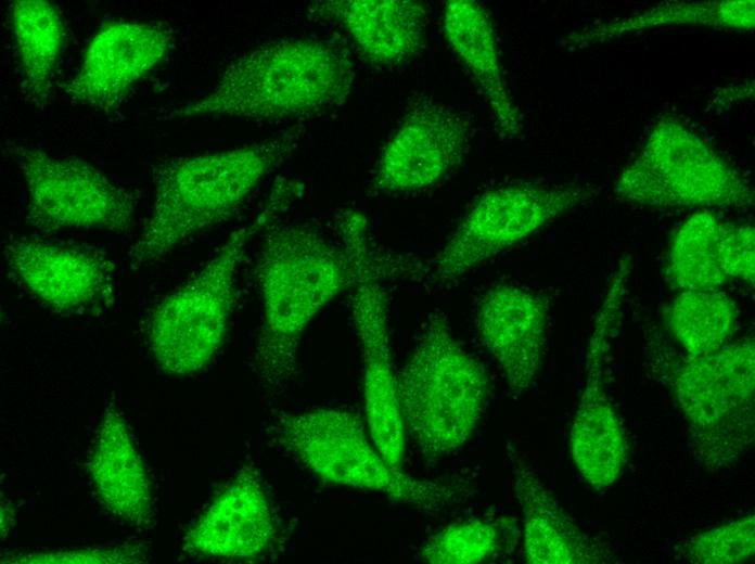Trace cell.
Listing matches in <instances>:
<instances>
[{
    "mask_svg": "<svg viewBox=\"0 0 755 564\" xmlns=\"http://www.w3.org/2000/svg\"><path fill=\"white\" fill-rule=\"evenodd\" d=\"M255 277L261 323L254 370L267 396L282 393L298 368L303 334L317 315L349 290L356 266L348 248L305 223H274L265 230Z\"/></svg>",
    "mask_w": 755,
    "mask_h": 564,
    "instance_id": "cell-1",
    "label": "cell"
},
{
    "mask_svg": "<svg viewBox=\"0 0 755 564\" xmlns=\"http://www.w3.org/2000/svg\"><path fill=\"white\" fill-rule=\"evenodd\" d=\"M303 124L260 142L176 156L153 174V202L129 262L138 269L227 221L295 151Z\"/></svg>",
    "mask_w": 755,
    "mask_h": 564,
    "instance_id": "cell-2",
    "label": "cell"
},
{
    "mask_svg": "<svg viewBox=\"0 0 755 564\" xmlns=\"http://www.w3.org/2000/svg\"><path fill=\"white\" fill-rule=\"evenodd\" d=\"M355 79L347 53L327 40L280 39L251 49L221 72L201 97L167 119L203 117L285 121L342 106Z\"/></svg>",
    "mask_w": 755,
    "mask_h": 564,
    "instance_id": "cell-3",
    "label": "cell"
},
{
    "mask_svg": "<svg viewBox=\"0 0 755 564\" xmlns=\"http://www.w3.org/2000/svg\"><path fill=\"white\" fill-rule=\"evenodd\" d=\"M304 188L295 179H278L251 222L235 229L193 275L157 303L148 342L163 371L190 375L213 360L228 332L247 245L297 202Z\"/></svg>",
    "mask_w": 755,
    "mask_h": 564,
    "instance_id": "cell-4",
    "label": "cell"
},
{
    "mask_svg": "<svg viewBox=\"0 0 755 564\" xmlns=\"http://www.w3.org/2000/svg\"><path fill=\"white\" fill-rule=\"evenodd\" d=\"M396 385L406 435L428 459L447 457L468 444L489 395L485 368L460 344L440 313L430 317L396 374Z\"/></svg>",
    "mask_w": 755,
    "mask_h": 564,
    "instance_id": "cell-5",
    "label": "cell"
},
{
    "mask_svg": "<svg viewBox=\"0 0 755 564\" xmlns=\"http://www.w3.org/2000/svg\"><path fill=\"white\" fill-rule=\"evenodd\" d=\"M281 446L320 479L384 493L396 501L437 513L471 497L468 486L411 477L394 470L374 446L361 419L340 408H317L282 415Z\"/></svg>",
    "mask_w": 755,
    "mask_h": 564,
    "instance_id": "cell-6",
    "label": "cell"
},
{
    "mask_svg": "<svg viewBox=\"0 0 755 564\" xmlns=\"http://www.w3.org/2000/svg\"><path fill=\"white\" fill-rule=\"evenodd\" d=\"M335 223L340 241L356 266L349 289L350 311L361 350L368 432L386 462L402 472L406 432L391 358L387 300L381 282L388 277L412 274L413 261L378 248L368 220L359 210L342 213Z\"/></svg>",
    "mask_w": 755,
    "mask_h": 564,
    "instance_id": "cell-7",
    "label": "cell"
},
{
    "mask_svg": "<svg viewBox=\"0 0 755 564\" xmlns=\"http://www.w3.org/2000/svg\"><path fill=\"white\" fill-rule=\"evenodd\" d=\"M664 377L706 471L733 465L754 440L755 342L752 336L701 356H665Z\"/></svg>",
    "mask_w": 755,
    "mask_h": 564,
    "instance_id": "cell-8",
    "label": "cell"
},
{
    "mask_svg": "<svg viewBox=\"0 0 755 564\" xmlns=\"http://www.w3.org/2000/svg\"><path fill=\"white\" fill-rule=\"evenodd\" d=\"M620 200L663 209L754 206L748 180L679 118L663 115L619 172Z\"/></svg>",
    "mask_w": 755,
    "mask_h": 564,
    "instance_id": "cell-9",
    "label": "cell"
},
{
    "mask_svg": "<svg viewBox=\"0 0 755 564\" xmlns=\"http://www.w3.org/2000/svg\"><path fill=\"white\" fill-rule=\"evenodd\" d=\"M593 184L511 183L485 191L430 268L435 283L457 280L593 198Z\"/></svg>",
    "mask_w": 755,
    "mask_h": 564,
    "instance_id": "cell-10",
    "label": "cell"
},
{
    "mask_svg": "<svg viewBox=\"0 0 755 564\" xmlns=\"http://www.w3.org/2000/svg\"><path fill=\"white\" fill-rule=\"evenodd\" d=\"M27 194L26 221L42 232L128 231L138 201L93 164L51 155L29 145H11Z\"/></svg>",
    "mask_w": 755,
    "mask_h": 564,
    "instance_id": "cell-11",
    "label": "cell"
},
{
    "mask_svg": "<svg viewBox=\"0 0 755 564\" xmlns=\"http://www.w3.org/2000/svg\"><path fill=\"white\" fill-rule=\"evenodd\" d=\"M631 271V256L625 255L607 281L588 337L585 382L571 427L572 459L581 478L596 490L615 484L627 461L624 430L606 390L605 361L620 323Z\"/></svg>",
    "mask_w": 755,
    "mask_h": 564,
    "instance_id": "cell-12",
    "label": "cell"
},
{
    "mask_svg": "<svg viewBox=\"0 0 755 564\" xmlns=\"http://www.w3.org/2000/svg\"><path fill=\"white\" fill-rule=\"evenodd\" d=\"M3 255L12 279L57 313L101 312L116 300L114 264L98 251L14 236Z\"/></svg>",
    "mask_w": 755,
    "mask_h": 564,
    "instance_id": "cell-13",
    "label": "cell"
},
{
    "mask_svg": "<svg viewBox=\"0 0 755 564\" xmlns=\"http://www.w3.org/2000/svg\"><path fill=\"white\" fill-rule=\"evenodd\" d=\"M470 125L428 98L413 102L385 143L370 189L405 193L430 188L457 169L468 149Z\"/></svg>",
    "mask_w": 755,
    "mask_h": 564,
    "instance_id": "cell-14",
    "label": "cell"
},
{
    "mask_svg": "<svg viewBox=\"0 0 755 564\" xmlns=\"http://www.w3.org/2000/svg\"><path fill=\"white\" fill-rule=\"evenodd\" d=\"M174 40L172 30L158 23L110 22L92 37L62 90L76 104L111 112L165 59Z\"/></svg>",
    "mask_w": 755,
    "mask_h": 564,
    "instance_id": "cell-15",
    "label": "cell"
},
{
    "mask_svg": "<svg viewBox=\"0 0 755 564\" xmlns=\"http://www.w3.org/2000/svg\"><path fill=\"white\" fill-rule=\"evenodd\" d=\"M549 318V297L517 284H496L478 300L477 336L515 396L528 392L540 374Z\"/></svg>",
    "mask_w": 755,
    "mask_h": 564,
    "instance_id": "cell-16",
    "label": "cell"
},
{
    "mask_svg": "<svg viewBox=\"0 0 755 564\" xmlns=\"http://www.w3.org/2000/svg\"><path fill=\"white\" fill-rule=\"evenodd\" d=\"M277 524L259 472L242 467L187 531L188 553L225 560H256L276 539Z\"/></svg>",
    "mask_w": 755,
    "mask_h": 564,
    "instance_id": "cell-17",
    "label": "cell"
},
{
    "mask_svg": "<svg viewBox=\"0 0 755 564\" xmlns=\"http://www.w3.org/2000/svg\"><path fill=\"white\" fill-rule=\"evenodd\" d=\"M312 12L340 25L371 65L394 68L422 50L427 9L414 0H330Z\"/></svg>",
    "mask_w": 755,
    "mask_h": 564,
    "instance_id": "cell-18",
    "label": "cell"
},
{
    "mask_svg": "<svg viewBox=\"0 0 755 564\" xmlns=\"http://www.w3.org/2000/svg\"><path fill=\"white\" fill-rule=\"evenodd\" d=\"M513 488L522 510L524 560L530 564H602L613 552L586 534L517 454Z\"/></svg>",
    "mask_w": 755,
    "mask_h": 564,
    "instance_id": "cell-19",
    "label": "cell"
},
{
    "mask_svg": "<svg viewBox=\"0 0 755 564\" xmlns=\"http://www.w3.org/2000/svg\"><path fill=\"white\" fill-rule=\"evenodd\" d=\"M444 33L462 64L478 84L499 134L514 138L522 130L519 108L509 94L492 22L481 3L449 0L444 5Z\"/></svg>",
    "mask_w": 755,
    "mask_h": 564,
    "instance_id": "cell-20",
    "label": "cell"
},
{
    "mask_svg": "<svg viewBox=\"0 0 755 564\" xmlns=\"http://www.w3.org/2000/svg\"><path fill=\"white\" fill-rule=\"evenodd\" d=\"M88 471L102 503L114 516L133 526L149 522V477L127 424L113 406L102 418Z\"/></svg>",
    "mask_w": 755,
    "mask_h": 564,
    "instance_id": "cell-21",
    "label": "cell"
},
{
    "mask_svg": "<svg viewBox=\"0 0 755 564\" xmlns=\"http://www.w3.org/2000/svg\"><path fill=\"white\" fill-rule=\"evenodd\" d=\"M754 17V0L665 1L637 13L588 24L572 31L565 44L584 49L675 26L752 31Z\"/></svg>",
    "mask_w": 755,
    "mask_h": 564,
    "instance_id": "cell-22",
    "label": "cell"
},
{
    "mask_svg": "<svg viewBox=\"0 0 755 564\" xmlns=\"http://www.w3.org/2000/svg\"><path fill=\"white\" fill-rule=\"evenodd\" d=\"M10 14L24 92L31 104L42 108L50 100L65 41L63 16L55 4L44 0L14 1Z\"/></svg>",
    "mask_w": 755,
    "mask_h": 564,
    "instance_id": "cell-23",
    "label": "cell"
},
{
    "mask_svg": "<svg viewBox=\"0 0 755 564\" xmlns=\"http://www.w3.org/2000/svg\"><path fill=\"white\" fill-rule=\"evenodd\" d=\"M734 300L718 290L679 292L664 320L684 355L712 352L731 341L738 326Z\"/></svg>",
    "mask_w": 755,
    "mask_h": 564,
    "instance_id": "cell-24",
    "label": "cell"
},
{
    "mask_svg": "<svg viewBox=\"0 0 755 564\" xmlns=\"http://www.w3.org/2000/svg\"><path fill=\"white\" fill-rule=\"evenodd\" d=\"M722 222L709 210L689 216L673 235L665 275L679 292L718 290L729 279L721 269L718 244Z\"/></svg>",
    "mask_w": 755,
    "mask_h": 564,
    "instance_id": "cell-25",
    "label": "cell"
},
{
    "mask_svg": "<svg viewBox=\"0 0 755 564\" xmlns=\"http://www.w3.org/2000/svg\"><path fill=\"white\" fill-rule=\"evenodd\" d=\"M517 536L512 518H469L430 537L421 550V559L430 564L486 563L510 552Z\"/></svg>",
    "mask_w": 755,
    "mask_h": 564,
    "instance_id": "cell-26",
    "label": "cell"
},
{
    "mask_svg": "<svg viewBox=\"0 0 755 564\" xmlns=\"http://www.w3.org/2000/svg\"><path fill=\"white\" fill-rule=\"evenodd\" d=\"M755 552V516L745 515L692 536L677 553L694 564H737Z\"/></svg>",
    "mask_w": 755,
    "mask_h": 564,
    "instance_id": "cell-27",
    "label": "cell"
},
{
    "mask_svg": "<svg viewBox=\"0 0 755 564\" xmlns=\"http://www.w3.org/2000/svg\"><path fill=\"white\" fill-rule=\"evenodd\" d=\"M718 257L728 279L754 286L755 231L751 225H721Z\"/></svg>",
    "mask_w": 755,
    "mask_h": 564,
    "instance_id": "cell-28",
    "label": "cell"
},
{
    "mask_svg": "<svg viewBox=\"0 0 755 564\" xmlns=\"http://www.w3.org/2000/svg\"><path fill=\"white\" fill-rule=\"evenodd\" d=\"M132 550L125 548L65 550L56 552H40L16 557L20 563H126L136 562Z\"/></svg>",
    "mask_w": 755,
    "mask_h": 564,
    "instance_id": "cell-29",
    "label": "cell"
}]
</instances>
